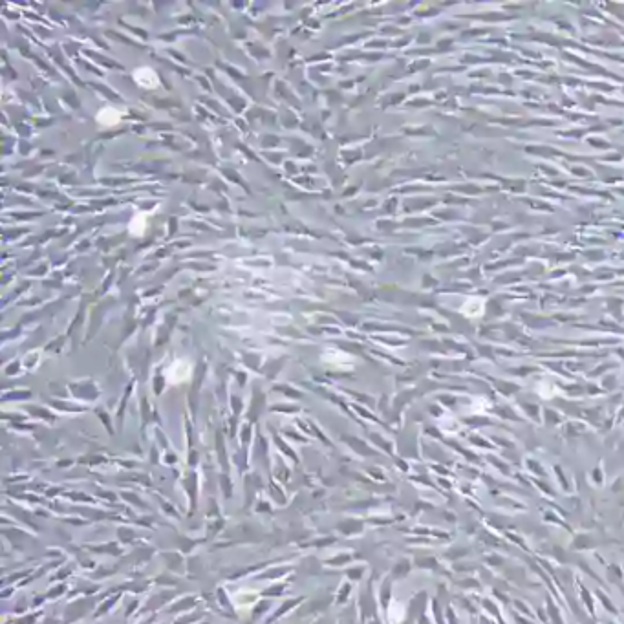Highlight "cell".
I'll use <instances>...</instances> for the list:
<instances>
[{"mask_svg": "<svg viewBox=\"0 0 624 624\" xmlns=\"http://www.w3.org/2000/svg\"><path fill=\"white\" fill-rule=\"evenodd\" d=\"M134 77L139 83V86H143V88H156L158 86V75L150 68H139L134 73Z\"/></svg>", "mask_w": 624, "mask_h": 624, "instance_id": "1", "label": "cell"}, {"mask_svg": "<svg viewBox=\"0 0 624 624\" xmlns=\"http://www.w3.org/2000/svg\"><path fill=\"white\" fill-rule=\"evenodd\" d=\"M97 121L99 123H103V125H114L119 121V114H117L114 108H105L101 110V114L97 116Z\"/></svg>", "mask_w": 624, "mask_h": 624, "instance_id": "2", "label": "cell"}]
</instances>
